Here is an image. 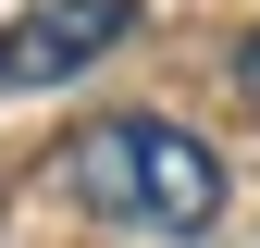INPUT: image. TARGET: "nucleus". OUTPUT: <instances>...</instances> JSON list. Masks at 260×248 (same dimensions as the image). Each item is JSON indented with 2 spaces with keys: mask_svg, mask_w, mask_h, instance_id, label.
I'll use <instances>...</instances> for the list:
<instances>
[{
  "mask_svg": "<svg viewBox=\"0 0 260 248\" xmlns=\"http://www.w3.org/2000/svg\"><path fill=\"white\" fill-rule=\"evenodd\" d=\"M62 174H75V199L100 211L112 236H149V248H199V236L223 224V199H236L223 149L186 137V124H161V112L87 124V137L62 149Z\"/></svg>",
  "mask_w": 260,
  "mask_h": 248,
  "instance_id": "1",
  "label": "nucleus"
},
{
  "mask_svg": "<svg viewBox=\"0 0 260 248\" xmlns=\"http://www.w3.org/2000/svg\"><path fill=\"white\" fill-rule=\"evenodd\" d=\"M124 38H137V0H25L0 25V87H75Z\"/></svg>",
  "mask_w": 260,
  "mask_h": 248,
  "instance_id": "2",
  "label": "nucleus"
},
{
  "mask_svg": "<svg viewBox=\"0 0 260 248\" xmlns=\"http://www.w3.org/2000/svg\"><path fill=\"white\" fill-rule=\"evenodd\" d=\"M236 100L260 112V25H248V38H236Z\"/></svg>",
  "mask_w": 260,
  "mask_h": 248,
  "instance_id": "3",
  "label": "nucleus"
}]
</instances>
